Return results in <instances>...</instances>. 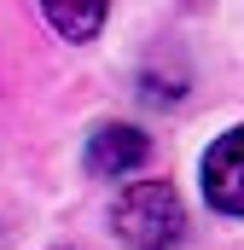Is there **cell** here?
Returning <instances> with one entry per match:
<instances>
[{
    "instance_id": "obj_4",
    "label": "cell",
    "mask_w": 244,
    "mask_h": 250,
    "mask_svg": "<svg viewBox=\"0 0 244 250\" xmlns=\"http://www.w3.org/2000/svg\"><path fill=\"white\" fill-rule=\"evenodd\" d=\"M41 12H47L53 35H64L70 47H87V41L105 29V18H111V0H41Z\"/></svg>"
},
{
    "instance_id": "obj_3",
    "label": "cell",
    "mask_w": 244,
    "mask_h": 250,
    "mask_svg": "<svg viewBox=\"0 0 244 250\" xmlns=\"http://www.w3.org/2000/svg\"><path fill=\"white\" fill-rule=\"evenodd\" d=\"M87 175H99V181H128L134 169H145L151 163V134H140L134 123H99L87 134Z\"/></svg>"
},
{
    "instance_id": "obj_1",
    "label": "cell",
    "mask_w": 244,
    "mask_h": 250,
    "mask_svg": "<svg viewBox=\"0 0 244 250\" xmlns=\"http://www.w3.org/2000/svg\"><path fill=\"white\" fill-rule=\"evenodd\" d=\"M111 233L128 250H181L186 245V204L169 181H128L111 204Z\"/></svg>"
},
{
    "instance_id": "obj_2",
    "label": "cell",
    "mask_w": 244,
    "mask_h": 250,
    "mask_svg": "<svg viewBox=\"0 0 244 250\" xmlns=\"http://www.w3.org/2000/svg\"><path fill=\"white\" fill-rule=\"evenodd\" d=\"M198 187H203V204L221 209V215H244V123L227 128L203 163H198Z\"/></svg>"
}]
</instances>
